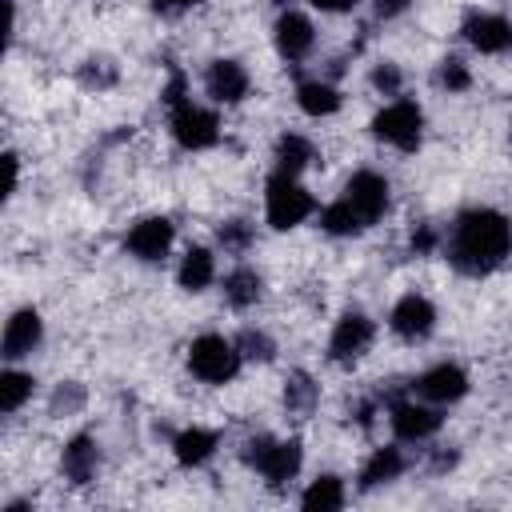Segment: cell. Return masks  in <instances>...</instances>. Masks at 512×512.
I'll return each instance as SVG.
<instances>
[{
	"label": "cell",
	"mask_w": 512,
	"mask_h": 512,
	"mask_svg": "<svg viewBox=\"0 0 512 512\" xmlns=\"http://www.w3.org/2000/svg\"><path fill=\"white\" fill-rule=\"evenodd\" d=\"M444 248H448V264L460 272V276H492L508 256H512V220L496 208H464L448 236H444Z\"/></svg>",
	"instance_id": "cell-1"
},
{
	"label": "cell",
	"mask_w": 512,
	"mask_h": 512,
	"mask_svg": "<svg viewBox=\"0 0 512 512\" xmlns=\"http://www.w3.org/2000/svg\"><path fill=\"white\" fill-rule=\"evenodd\" d=\"M240 460H244L268 488H284L288 480L300 476V468H304V448H300V440L248 436L244 448H240Z\"/></svg>",
	"instance_id": "cell-2"
},
{
	"label": "cell",
	"mask_w": 512,
	"mask_h": 512,
	"mask_svg": "<svg viewBox=\"0 0 512 512\" xmlns=\"http://www.w3.org/2000/svg\"><path fill=\"white\" fill-rule=\"evenodd\" d=\"M312 212H316V196L300 184V176H288V172H272L268 176V184H264V220L276 232L300 228Z\"/></svg>",
	"instance_id": "cell-3"
},
{
	"label": "cell",
	"mask_w": 512,
	"mask_h": 512,
	"mask_svg": "<svg viewBox=\"0 0 512 512\" xmlns=\"http://www.w3.org/2000/svg\"><path fill=\"white\" fill-rule=\"evenodd\" d=\"M240 368H244V356H240L236 340H228L220 332H204L188 344V372L200 384H212V388L232 384L240 376Z\"/></svg>",
	"instance_id": "cell-4"
},
{
	"label": "cell",
	"mask_w": 512,
	"mask_h": 512,
	"mask_svg": "<svg viewBox=\"0 0 512 512\" xmlns=\"http://www.w3.org/2000/svg\"><path fill=\"white\" fill-rule=\"evenodd\" d=\"M372 136L396 152H416L424 144V108L408 96L388 100L376 116H372Z\"/></svg>",
	"instance_id": "cell-5"
},
{
	"label": "cell",
	"mask_w": 512,
	"mask_h": 512,
	"mask_svg": "<svg viewBox=\"0 0 512 512\" xmlns=\"http://www.w3.org/2000/svg\"><path fill=\"white\" fill-rule=\"evenodd\" d=\"M168 128H172V140L184 148V152H208L220 144V116L204 104H196L192 96L172 104L168 108Z\"/></svg>",
	"instance_id": "cell-6"
},
{
	"label": "cell",
	"mask_w": 512,
	"mask_h": 512,
	"mask_svg": "<svg viewBox=\"0 0 512 512\" xmlns=\"http://www.w3.org/2000/svg\"><path fill=\"white\" fill-rule=\"evenodd\" d=\"M388 428L400 444H424L440 432L444 416H440V404H428L420 396H392L388 400Z\"/></svg>",
	"instance_id": "cell-7"
},
{
	"label": "cell",
	"mask_w": 512,
	"mask_h": 512,
	"mask_svg": "<svg viewBox=\"0 0 512 512\" xmlns=\"http://www.w3.org/2000/svg\"><path fill=\"white\" fill-rule=\"evenodd\" d=\"M376 340V320L360 308H344L328 332V360L332 364H356Z\"/></svg>",
	"instance_id": "cell-8"
},
{
	"label": "cell",
	"mask_w": 512,
	"mask_h": 512,
	"mask_svg": "<svg viewBox=\"0 0 512 512\" xmlns=\"http://www.w3.org/2000/svg\"><path fill=\"white\" fill-rule=\"evenodd\" d=\"M172 240H176V224L168 216H140L124 232V252L140 264H160L172 252Z\"/></svg>",
	"instance_id": "cell-9"
},
{
	"label": "cell",
	"mask_w": 512,
	"mask_h": 512,
	"mask_svg": "<svg viewBox=\"0 0 512 512\" xmlns=\"http://www.w3.org/2000/svg\"><path fill=\"white\" fill-rule=\"evenodd\" d=\"M468 388H472L468 372H464L460 364H452V360H440V364L424 368V372L412 380V396H420V400H428V404H440V408L460 404V400L468 396Z\"/></svg>",
	"instance_id": "cell-10"
},
{
	"label": "cell",
	"mask_w": 512,
	"mask_h": 512,
	"mask_svg": "<svg viewBox=\"0 0 512 512\" xmlns=\"http://www.w3.org/2000/svg\"><path fill=\"white\" fill-rule=\"evenodd\" d=\"M272 44H276V56L284 64L308 60L312 48H316V24H312V16L300 12V8H284L276 16V24H272Z\"/></svg>",
	"instance_id": "cell-11"
},
{
	"label": "cell",
	"mask_w": 512,
	"mask_h": 512,
	"mask_svg": "<svg viewBox=\"0 0 512 512\" xmlns=\"http://www.w3.org/2000/svg\"><path fill=\"white\" fill-rule=\"evenodd\" d=\"M340 196L364 216V224H376V220L392 208V184H388V176H380L376 168H356V172L348 176V184H344Z\"/></svg>",
	"instance_id": "cell-12"
},
{
	"label": "cell",
	"mask_w": 512,
	"mask_h": 512,
	"mask_svg": "<svg viewBox=\"0 0 512 512\" xmlns=\"http://www.w3.org/2000/svg\"><path fill=\"white\" fill-rule=\"evenodd\" d=\"M460 36H464L468 48H476L480 56H504V52H512V20L500 16V12L472 8V12L460 20Z\"/></svg>",
	"instance_id": "cell-13"
},
{
	"label": "cell",
	"mask_w": 512,
	"mask_h": 512,
	"mask_svg": "<svg viewBox=\"0 0 512 512\" xmlns=\"http://www.w3.org/2000/svg\"><path fill=\"white\" fill-rule=\"evenodd\" d=\"M388 328H392V336L420 344L436 332V304L424 292H404L388 312Z\"/></svg>",
	"instance_id": "cell-14"
},
{
	"label": "cell",
	"mask_w": 512,
	"mask_h": 512,
	"mask_svg": "<svg viewBox=\"0 0 512 512\" xmlns=\"http://www.w3.org/2000/svg\"><path fill=\"white\" fill-rule=\"evenodd\" d=\"M204 92H208L212 104L232 108V104H244V100H248L252 76H248V68H244L236 56H216V60L204 68Z\"/></svg>",
	"instance_id": "cell-15"
},
{
	"label": "cell",
	"mask_w": 512,
	"mask_h": 512,
	"mask_svg": "<svg viewBox=\"0 0 512 512\" xmlns=\"http://www.w3.org/2000/svg\"><path fill=\"white\" fill-rule=\"evenodd\" d=\"M44 344V316H40V308H32V304H24V308H16L8 320H4V336H0V356L8 360V364H16V360H24V356H32L36 348Z\"/></svg>",
	"instance_id": "cell-16"
},
{
	"label": "cell",
	"mask_w": 512,
	"mask_h": 512,
	"mask_svg": "<svg viewBox=\"0 0 512 512\" xmlns=\"http://www.w3.org/2000/svg\"><path fill=\"white\" fill-rule=\"evenodd\" d=\"M60 472H64V480L76 484V488L92 484L96 472H100V440H96L92 432H76V436L64 444V452H60Z\"/></svg>",
	"instance_id": "cell-17"
},
{
	"label": "cell",
	"mask_w": 512,
	"mask_h": 512,
	"mask_svg": "<svg viewBox=\"0 0 512 512\" xmlns=\"http://www.w3.org/2000/svg\"><path fill=\"white\" fill-rule=\"evenodd\" d=\"M216 452H220V432L216 428L188 424V428L172 432V456H176L180 468H204Z\"/></svg>",
	"instance_id": "cell-18"
},
{
	"label": "cell",
	"mask_w": 512,
	"mask_h": 512,
	"mask_svg": "<svg viewBox=\"0 0 512 512\" xmlns=\"http://www.w3.org/2000/svg\"><path fill=\"white\" fill-rule=\"evenodd\" d=\"M408 472V456L400 444H384V448H372V456L364 460L360 468V492H376L392 480H400Z\"/></svg>",
	"instance_id": "cell-19"
},
{
	"label": "cell",
	"mask_w": 512,
	"mask_h": 512,
	"mask_svg": "<svg viewBox=\"0 0 512 512\" xmlns=\"http://www.w3.org/2000/svg\"><path fill=\"white\" fill-rule=\"evenodd\" d=\"M340 104H344V92H340L332 80H324V76H312V80H300V84H296V108H300L304 116H312V120L336 116Z\"/></svg>",
	"instance_id": "cell-20"
},
{
	"label": "cell",
	"mask_w": 512,
	"mask_h": 512,
	"mask_svg": "<svg viewBox=\"0 0 512 512\" xmlns=\"http://www.w3.org/2000/svg\"><path fill=\"white\" fill-rule=\"evenodd\" d=\"M220 292H224V304H228V308L248 312V308H256L260 296H264V276H260L252 264H236V268L224 276Z\"/></svg>",
	"instance_id": "cell-21"
},
{
	"label": "cell",
	"mask_w": 512,
	"mask_h": 512,
	"mask_svg": "<svg viewBox=\"0 0 512 512\" xmlns=\"http://www.w3.org/2000/svg\"><path fill=\"white\" fill-rule=\"evenodd\" d=\"M212 280H216V256H212V248L192 244V248L180 256V264H176V284L196 296V292L212 288Z\"/></svg>",
	"instance_id": "cell-22"
},
{
	"label": "cell",
	"mask_w": 512,
	"mask_h": 512,
	"mask_svg": "<svg viewBox=\"0 0 512 512\" xmlns=\"http://www.w3.org/2000/svg\"><path fill=\"white\" fill-rule=\"evenodd\" d=\"M272 160H276V172H288V176H300L304 168L316 164V144L300 132H280L276 136V148H272Z\"/></svg>",
	"instance_id": "cell-23"
},
{
	"label": "cell",
	"mask_w": 512,
	"mask_h": 512,
	"mask_svg": "<svg viewBox=\"0 0 512 512\" xmlns=\"http://www.w3.org/2000/svg\"><path fill=\"white\" fill-rule=\"evenodd\" d=\"M316 404H320V384L304 368L288 372L284 376V412L296 416V420H308L316 412Z\"/></svg>",
	"instance_id": "cell-24"
},
{
	"label": "cell",
	"mask_w": 512,
	"mask_h": 512,
	"mask_svg": "<svg viewBox=\"0 0 512 512\" xmlns=\"http://www.w3.org/2000/svg\"><path fill=\"white\" fill-rule=\"evenodd\" d=\"M344 500H348V488L336 472H320L300 492V508H308V512H336V508H344Z\"/></svg>",
	"instance_id": "cell-25"
},
{
	"label": "cell",
	"mask_w": 512,
	"mask_h": 512,
	"mask_svg": "<svg viewBox=\"0 0 512 512\" xmlns=\"http://www.w3.org/2000/svg\"><path fill=\"white\" fill-rule=\"evenodd\" d=\"M32 396H36V376L24 372V368H16V364H8L0 372V412L4 416H16Z\"/></svg>",
	"instance_id": "cell-26"
},
{
	"label": "cell",
	"mask_w": 512,
	"mask_h": 512,
	"mask_svg": "<svg viewBox=\"0 0 512 512\" xmlns=\"http://www.w3.org/2000/svg\"><path fill=\"white\" fill-rule=\"evenodd\" d=\"M368 224H364V216L340 196V200H332V204H324L320 208V232L324 236H336V240H348V236H360Z\"/></svg>",
	"instance_id": "cell-27"
},
{
	"label": "cell",
	"mask_w": 512,
	"mask_h": 512,
	"mask_svg": "<svg viewBox=\"0 0 512 512\" xmlns=\"http://www.w3.org/2000/svg\"><path fill=\"white\" fill-rule=\"evenodd\" d=\"M432 80H436V88H440V92L460 96V92H468V88H472V68H468L460 56H444V60L436 64Z\"/></svg>",
	"instance_id": "cell-28"
},
{
	"label": "cell",
	"mask_w": 512,
	"mask_h": 512,
	"mask_svg": "<svg viewBox=\"0 0 512 512\" xmlns=\"http://www.w3.org/2000/svg\"><path fill=\"white\" fill-rule=\"evenodd\" d=\"M232 340H236V348H240V356H244V360L268 364V360L276 356V340H272L264 328H240Z\"/></svg>",
	"instance_id": "cell-29"
},
{
	"label": "cell",
	"mask_w": 512,
	"mask_h": 512,
	"mask_svg": "<svg viewBox=\"0 0 512 512\" xmlns=\"http://www.w3.org/2000/svg\"><path fill=\"white\" fill-rule=\"evenodd\" d=\"M252 240H256V228L248 224V220H224L220 228H216V244L224 248V252H232V256H244L248 248H252Z\"/></svg>",
	"instance_id": "cell-30"
},
{
	"label": "cell",
	"mask_w": 512,
	"mask_h": 512,
	"mask_svg": "<svg viewBox=\"0 0 512 512\" xmlns=\"http://www.w3.org/2000/svg\"><path fill=\"white\" fill-rule=\"evenodd\" d=\"M84 400H88V392H84L80 380H60L56 392H52V400H48V412L52 416H76L84 408Z\"/></svg>",
	"instance_id": "cell-31"
},
{
	"label": "cell",
	"mask_w": 512,
	"mask_h": 512,
	"mask_svg": "<svg viewBox=\"0 0 512 512\" xmlns=\"http://www.w3.org/2000/svg\"><path fill=\"white\" fill-rule=\"evenodd\" d=\"M116 80H120V72H116V64H112L108 56H88V60L80 64V84H84V88L104 92V88H112Z\"/></svg>",
	"instance_id": "cell-32"
},
{
	"label": "cell",
	"mask_w": 512,
	"mask_h": 512,
	"mask_svg": "<svg viewBox=\"0 0 512 512\" xmlns=\"http://www.w3.org/2000/svg\"><path fill=\"white\" fill-rule=\"evenodd\" d=\"M368 84H372L380 96H400V88H404V72H400L396 60H376L372 72H368Z\"/></svg>",
	"instance_id": "cell-33"
},
{
	"label": "cell",
	"mask_w": 512,
	"mask_h": 512,
	"mask_svg": "<svg viewBox=\"0 0 512 512\" xmlns=\"http://www.w3.org/2000/svg\"><path fill=\"white\" fill-rule=\"evenodd\" d=\"M440 244H444V232H440L436 224H416L412 236H408V248H412L416 256H432Z\"/></svg>",
	"instance_id": "cell-34"
},
{
	"label": "cell",
	"mask_w": 512,
	"mask_h": 512,
	"mask_svg": "<svg viewBox=\"0 0 512 512\" xmlns=\"http://www.w3.org/2000/svg\"><path fill=\"white\" fill-rule=\"evenodd\" d=\"M160 100H164V108H172V104L188 100V76H184L180 68H168V84L160 88Z\"/></svg>",
	"instance_id": "cell-35"
},
{
	"label": "cell",
	"mask_w": 512,
	"mask_h": 512,
	"mask_svg": "<svg viewBox=\"0 0 512 512\" xmlns=\"http://www.w3.org/2000/svg\"><path fill=\"white\" fill-rule=\"evenodd\" d=\"M408 8H412V0H372L376 20H396V16H404Z\"/></svg>",
	"instance_id": "cell-36"
},
{
	"label": "cell",
	"mask_w": 512,
	"mask_h": 512,
	"mask_svg": "<svg viewBox=\"0 0 512 512\" xmlns=\"http://www.w3.org/2000/svg\"><path fill=\"white\" fill-rule=\"evenodd\" d=\"M308 8H316V12H328V16H344V12H352L360 0H304Z\"/></svg>",
	"instance_id": "cell-37"
},
{
	"label": "cell",
	"mask_w": 512,
	"mask_h": 512,
	"mask_svg": "<svg viewBox=\"0 0 512 512\" xmlns=\"http://www.w3.org/2000/svg\"><path fill=\"white\" fill-rule=\"evenodd\" d=\"M204 0H152V12H160V16H180V12H188V8H200Z\"/></svg>",
	"instance_id": "cell-38"
},
{
	"label": "cell",
	"mask_w": 512,
	"mask_h": 512,
	"mask_svg": "<svg viewBox=\"0 0 512 512\" xmlns=\"http://www.w3.org/2000/svg\"><path fill=\"white\" fill-rule=\"evenodd\" d=\"M456 460H460L456 448H436L432 460H428V468H432V472H448V468H456Z\"/></svg>",
	"instance_id": "cell-39"
},
{
	"label": "cell",
	"mask_w": 512,
	"mask_h": 512,
	"mask_svg": "<svg viewBox=\"0 0 512 512\" xmlns=\"http://www.w3.org/2000/svg\"><path fill=\"white\" fill-rule=\"evenodd\" d=\"M4 168H8V196H16V188H20V156L4 152Z\"/></svg>",
	"instance_id": "cell-40"
},
{
	"label": "cell",
	"mask_w": 512,
	"mask_h": 512,
	"mask_svg": "<svg viewBox=\"0 0 512 512\" xmlns=\"http://www.w3.org/2000/svg\"><path fill=\"white\" fill-rule=\"evenodd\" d=\"M508 136H512V124H508Z\"/></svg>",
	"instance_id": "cell-41"
}]
</instances>
